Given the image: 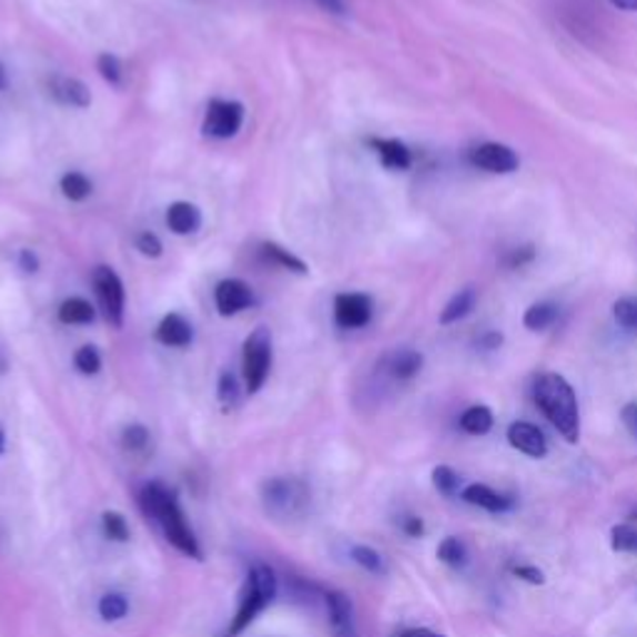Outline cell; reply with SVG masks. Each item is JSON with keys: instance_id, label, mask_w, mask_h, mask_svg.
<instances>
[{"instance_id": "1", "label": "cell", "mask_w": 637, "mask_h": 637, "mask_svg": "<svg viewBox=\"0 0 637 637\" xmlns=\"http://www.w3.org/2000/svg\"><path fill=\"white\" fill-rule=\"evenodd\" d=\"M140 503H142V510H145L148 516L158 523L162 536L168 538L170 546L178 548L182 556L202 560V548L188 518H184L178 493L164 486V483L160 481H152L145 488H142Z\"/></svg>"}, {"instance_id": "2", "label": "cell", "mask_w": 637, "mask_h": 637, "mask_svg": "<svg viewBox=\"0 0 637 637\" xmlns=\"http://www.w3.org/2000/svg\"><path fill=\"white\" fill-rule=\"evenodd\" d=\"M533 396H536L543 416L556 426L558 434L568 444H575L580 438V411L573 386L560 374H543L533 388Z\"/></svg>"}, {"instance_id": "3", "label": "cell", "mask_w": 637, "mask_h": 637, "mask_svg": "<svg viewBox=\"0 0 637 637\" xmlns=\"http://www.w3.org/2000/svg\"><path fill=\"white\" fill-rule=\"evenodd\" d=\"M276 588H280V583H276V573L266 563H256L244 580L237 613H234L228 630H224L220 637H240L256 618H260V613H264L274 603Z\"/></svg>"}, {"instance_id": "4", "label": "cell", "mask_w": 637, "mask_h": 637, "mask_svg": "<svg viewBox=\"0 0 637 637\" xmlns=\"http://www.w3.org/2000/svg\"><path fill=\"white\" fill-rule=\"evenodd\" d=\"M310 501H312V491L302 478L276 476V478L264 481V486H262L264 510L276 520H290V518L304 516V510L310 508Z\"/></svg>"}, {"instance_id": "5", "label": "cell", "mask_w": 637, "mask_h": 637, "mask_svg": "<svg viewBox=\"0 0 637 637\" xmlns=\"http://www.w3.org/2000/svg\"><path fill=\"white\" fill-rule=\"evenodd\" d=\"M272 368V332L266 326H256L246 336L242 352V374L246 394H256L264 386Z\"/></svg>"}, {"instance_id": "6", "label": "cell", "mask_w": 637, "mask_h": 637, "mask_svg": "<svg viewBox=\"0 0 637 637\" xmlns=\"http://www.w3.org/2000/svg\"><path fill=\"white\" fill-rule=\"evenodd\" d=\"M92 284H95L102 314H105L112 326L120 328L122 322H125V290H122L120 276L112 266H98V270L92 272Z\"/></svg>"}, {"instance_id": "7", "label": "cell", "mask_w": 637, "mask_h": 637, "mask_svg": "<svg viewBox=\"0 0 637 637\" xmlns=\"http://www.w3.org/2000/svg\"><path fill=\"white\" fill-rule=\"evenodd\" d=\"M244 122V108L234 100H212L208 105V115H204L202 130L204 135L228 140L240 132Z\"/></svg>"}, {"instance_id": "8", "label": "cell", "mask_w": 637, "mask_h": 637, "mask_svg": "<svg viewBox=\"0 0 637 637\" xmlns=\"http://www.w3.org/2000/svg\"><path fill=\"white\" fill-rule=\"evenodd\" d=\"M468 160L474 168L491 174H510L516 172L520 164L516 152L508 145H501V142H483V145L468 152Z\"/></svg>"}, {"instance_id": "9", "label": "cell", "mask_w": 637, "mask_h": 637, "mask_svg": "<svg viewBox=\"0 0 637 637\" xmlns=\"http://www.w3.org/2000/svg\"><path fill=\"white\" fill-rule=\"evenodd\" d=\"M374 304L366 294H338L334 302V318L342 328H362L372 322Z\"/></svg>"}, {"instance_id": "10", "label": "cell", "mask_w": 637, "mask_h": 637, "mask_svg": "<svg viewBox=\"0 0 637 637\" xmlns=\"http://www.w3.org/2000/svg\"><path fill=\"white\" fill-rule=\"evenodd\" d=\"M326 610H328V625H332L334 637H356V623H354V603L342 590H328L324 595Z\"/></svg>"}, {"instance_id": "11", "label": "cell", "mask_w": 637, "mask_h": 637, "mask_svg": "<svg viewBox=\"0 0 637 637\" xmlns=\"http://www.w3.org/2000/svg\"><path fill=\"white\" fill-rule=\"evenodd\" d=\"M254 302L252 286L242 280H224L214 290V304L222 316H234L244 312Z\"/></svg>"}, {"instance_id": "12", "label": "cell", "mask_w": 637, "mask_h": 637, "mask_svg": "<svg viewBox=\"0 0 637 637\" xmlns=\"http://www.w3.org/2000/svg\"><path fill=\"white\" fill-rule=\"evenodd\" d=\"M508 444L530 458H546L548 454L546 434L528 421H516L508 426Z\"/></svg>"}, {"instance_id": "13", "label": "cell", "mask_w": 637, "mask_h": 637, "mask_svg": "<svg viewBox=\"0 0 637 637\" xmlns=\"http://www.w3.org/2000/svg\"><path fill=\"white\" fill-rule=\"evenodd\" d=\"M461 498L471 506H478L488 513H506L513 508V498L503 496V493H496L486 483H471L464 491H461Z\"/></svg>"}, {"instance_id": "14", "label": "cell", "mask_w": 637, "mask_h": 637, "mask_svg": "<svg viewBox=\"0 0 637 637\" xmlns=\"http://www.w3.org/2000/svg\"><path fill=\"white\" fill-rule=\"evenodd\" d=\"M50 95L70 108H88L92 102V95L85 82H80L78 78H65V75H58L50 80Z\"/></svg>"}, {"instance_id": "15", "label": "cell", "mask_w": 637, "mask_h": 637, "mask_svg": "<svg viewBox=\"0 0 637 637\" xmlns=\"http://www.w3.org/2000/svg\"><path fill=\"white\" fill-rule=\"evenodd\" d=\"M421 366H424V356H421L416 348H396V352L384 358V368L388 376L398 378V382L414 378L421 372Z\"/></svg>"}, {"instance_id": "16", "label": "cell", "mask_w": 637, "mask_h": 637, "mask_svg": "<svg viewBox=\"0 0 637 637\" xmlns=\"http://www.w3.org/2000/svg\"><path fill=\"white\" fill-rule=\"evenodd\" d=\"M158 342L164 346H190L192 344V324L182 314H168L158 326Z\"/></svg>"}, {"instance_id": "17", "label": "cell", "mask_w": 637, "mask_h": 637, "mask_svg": "<svg viewBox=\"0 0 637 637\" xmlns=\"http://www.w3.org/2000/svg\"><path fill=\"white\" fill-rule=\"evenodd\" d=\"M168 228L174 234H194L202 228V214L190 202H174L168 210Z\"/></svg>"}, {"instance_id": "18", "label": "cell", "mask_w": 637, "mask_h": 637, "mask_svg": "<svg viewBox=\"0 0 637 637\" xmlns=\"http://www.w3.org/2000/svg\"><path fill=\"white\" fill-rule=\"evenodd\" d=\"M372 148L382 158L384 168L388 170H408L411 168V150L398 140H372Z\"/></svg>"}, {"instance_id": "19", "label": "cell", "mask_w": 637, "mask_h": 637, "mask_svg": "<svg viewBox=\"0 0 637 637\" xmlns=\"http://www.w3.org/2000/svg\"><path fill=\"white\" fill-rule=\"evenodd\" d=\"M58 316L63 324H90L95 322V306L82 296H70L63 304H60Z\"/></svg>"}, {"instance_id": "20", "label": "cell", "mask_w": 637, "mask_h": 637, "mask_svg": "<svg viewBox=\"0 0 637 637\" xmlns=\"http://www.w3.org/2000/svg\"><path fill=\"white\" fill-rule=\"evenodd\" d=\"M474 304H476V292L471 290V286H466V290H461L458 294H454V300L444 306V312H441V324L461 322V318L471 314Z\"/></svg>"}, {"instance_id": "21", "label": "cell", "mask_w": 637, "mask_h": 637, "mask_svg": "<svg viewBox=\"0 0 637 637\" xmlns=\"http://www.w3.org/2000/svg\"><path fill=\"white\" fill-rule=\"evenodd\" d=\"M461 428L471 436H486L493 428V414L488 406H471L461 416Z\"/></svg>"}, {"instance_id": "22", "label": "cell", "mask_w": 637, "mask_h": 637, "mask_svg": "<svg viewBox=\"0 0 637 637\" xmlns=\"http://www.w3.org/2000/svg\"><path fill=\"white\" fill-rule=\"evenodd\" d=\"M558 318V306L553 302H538L533 304L530 310L523 316V324H526L530 332H546V328Z\"/></svg>"}, {"instance_id": "23", "label": "cell", "mask_w": 637, "mask_h": 637, "mask_svg": "<svg viewBox=\"0 0 637 637\" xmlns=\"http://www.w3.org/2000/svg\"><path fill=\"white\" fill-rule=\"evenodd\" d=\"M130 600L122 593H105L98 603V613L105 623H118L128 615Z\"/></svg>"}, {"instance_id": "24", "label": "cell", "mask_w": 637, "mask_h": 637, "mask_svg": "<svg viewBox=\"0 0 637 637\" xmlns=\"http://www.w3.org/2000/svg\"><path fill=\"white\" fill-rule=\"evenodd\" d=\"M436 556H438L441 563L451 565V568H464V565L468 563L466 546L458 538H454V536H448V538H444V540L438 543Z\"/></svg>"}, {"instance_id": "25", "label": "cell", "mask_w": 637, "mask_h": 637, "mask_svg": "<svg viewBox=\"0 0 637 637\" xmlns=\"http://www.w3.org/2000/svg\"><path fill=\"white\" fill-rule=\"evenodd\" d=\"M60 190H63L68 200L82 202L85 198H90L92 182L82 172H65L63 180H60Z\"/></svg>"}, {"instance_id": "26", "label": "cell", "mask_w": 637, "mask_h": 637, "mask_svg": "<svg viewBox=\"0 0 637 637\" xmlns=\"http://www.w3.org/2000/svg\"><path fill=\"white\" fill-rule=\"evenodd\" d=\"M352 560L358 565V568H364L374 575H384L386 573V560L382 553L372 546H354L352 548Z\"/></svg>"}, {"instance_id": "27", "label": "cell", "mask_w": 637, "mask_h": 637, "mask_svg": "<svg viewBox=\"0 0 637 637\" xmlns=\"http://www.w3.org/2000/svg\"><path fill=\"white\" fill-rule=\"evenodd\" d=\"M610 548L615 553H635L637 556V526L633 523H620L610 530Z\"/></svg>"}, {"instance_id": "28", "label": "cell", "mask_w": 637, "mask_h": 637, "mask_svg": "<svg viewBox=\"0 0 637 637\" xmlns=\"http://www.w3.org/2000/svg\"><path fill=\"white\" fill-rule=\"evenodd\" d=\"M102 533H105V538L115 540V543L130 540L128 520L118 510H105V513H102Z\"/></svg>"}, {"instance_id": "29", "label": "cell", "mask_w": 637, "mask_h": 637, "mask_svg": "<svg viewBox=\"0 0 637 637\" xmlns=\"http://www.w3.org/2000/svg\"><path fill=\"white\" fill-rule=\"evenodd\" d=\"M431 481H434V488L441 493V496L454 498L458 493V474L451 466H436L434 474H431Z\"/></svg>"}, {"instance_id": "30", "label": "cell", "mask_w": 637, "mask_h": 637, "mask_svg": "<svg viewBox=\"0 0 637 637\" xmlns=\"http://www.w3.org/2000/svg\"><path fill=\"white\" fill-rule=\"evenodd\" d=\"M262 252H264V256L270 262H276V264H282L284 270H292V272H296V274H306V264L302 262V260H296L294 254H290L286 250H282L280 244H264L262 246Z\"/></svg>"}, {"instance_id": "31", "label": "cell", "mask_w": 637, "mask_h": 637, "mask_svg": "<svg viewBox=\"0 0 637 637\" xmlns=\"http://www.w3.org/2000/svg\"><path fill=\"white\" fill-rule=\"evenodd\" d=\"M218 398H220V404L224 406V411H230V408L237 406L240 382H237V376H234L232 372H222L220 384H218Z\"/></svg>"}, {"instance_id": "32", "label": "cell", "mask_w": 637, "mask_h": 637, "mask_svg": "<svg viewBox=\"0 0 637 637\" xmlns=\"http://www.w3.org/2000/svg\"><path fill=\"white\" fill-rule=\"evenodd\" d=\"M75 368L80 374H85V376H95L100 368H102V356L95 346H80L78 352H75Z\"/></svg>"}, {"instance_id": "33", "label": "cell", "mask_w": 637, "mask_h": 637, "mask_svg": "<svg viewBox=\"0 0 637 637\" xmlns=\"http://www.w3.org/2000/svg\"><path fill=\"white\" fill-rule=\"evenodd\" d=\"M150 444V431L142 424H130L122 431V448L130 451V454H140Z\"/></svg>"}, {"instance_id": "34", "label": "cell", "mask_w": 637, "mask_h": 637, "mask_svg": "<svg viewBox=\"0 0 637 637\" xmlns=\"http://www.w3.org/2000/svg\"><path fill=\"white\" fill-rule=\"evenodd\" d=\"M615 322L625 328H637V296H625L613 306Z\"/></svg>"}, {"instance_id": "35", "label": "cell", "mask_w": 637, "mask_h": 637, "mask_svg": "<svg viewBox=\"0 0 637 637\" xmlns=\"http://www.w3.org/2000/svg\"><path fill=\"white\" fill-rule=\"evenodd\" d=\"M98 70H100V75L105 78L110 85H120L122 82V65H120V60L115 55H100L98 58Z\"/></svg>"}, {"instance_id": "36", "label": "cell", "mask_w": 637, "mask_h": 637, "mask_svg": "<svg viewBox=\"0 0 637 637\" xmlns=\"http://www.w3.org/2000/svg\"><path fill=\"white\" fill-rule=\"evenodd\" d=\"M135 246H138V250H140L142 254H145V256H160V254H162V242L158 240V234H152V232L138 234Z\"/></svg>"}, {"instance_id": "37", "label": "cell", "mask_w": 637, "mask_h": 637, "mask_svg": "<svg viewBox=\"0 0 637 637\" xmlns=\"http://www.w3.org/2000/svg\"><path fill=\"white\" fill-rule=\"evenodd\" d=\"M513 575H516V578H520V580L530 583V585L546 583V575H543V570L536 568V565H516V568H513Z\"/></svg>"}, {"instance_id": "38", "label": "cell", "mask_w": 637, "mask_h": 637, "mask_svg": "<svg viewBox=\"0 0 637 637\" xmlns=\"http://www.w3.org/2000/svg\"><path fill=\"white\" fill-rule=\"evenodd\" d=\"M401 530H404L408 538H421L426 533V526L418 516H406L404 520H401Z\"/></svg>"}, {"instance_id": "39", "label": "cell", "mask_w": 637, "mask_h": 637, "mask_svg": "<svg viewBox=\"0 0 637 637\" xmlns=\"http://www.w3.org/2000/svg\"><path fill=\"white\" fill-rule=\"evenodd\" d=\"M620 418H623L625 428H628V434H630L633 438H637V404H635V401H633V404H625V406H623Z\"/></svg>"}, {"instance_id": "40", "label": "cell", "mask_w": 637, "mask_h": 637, "mask_svg": "<svg viewBox=\"0 0 637 637\" xmlns=\"http://www.w3.org/2000/svg\"><path fill=\"white\" fill-rule=\"evenodd\" d=\"M18 264H20V270H23L26 274H36V272H38V256H36V252L20 250Z\"/></svg>"}, {"instance_id": "41", "label": "cell", "mask_w": 637, "mask_h": 637, "mask_svg": "<svg viewBox=\"0 0 637 637\" xmlns=\"http://www.w3.org/2000/svg\"><path fill=\"white\" fill-rule=\"evenodd\" d=\"M316 3L332 16H348V0H316Z\"/></svg>"}, {"instance_id": "42", "label": "cell", "mask_w": 637, "mask_h": 637, "mask_svg": "<svg viewBox=\"0 0 637 637\" xmlns=\"http://www.w3.org/2000/svg\"><path fill=\"white\" fill-rule=\"evenodd\" d=\"M501 342H503V336L498 332H488L486 336L478 338V346L481 348H498Z\"/></svg>"}, {"instance_id": "43", "label": "cell", "mask_w": 637, "mask_h": 637, "mask_svg": "<svg viewBox=\"0 0 637 637\" xmlns=\"http://www.w3.org/2000/svg\"><path fill=\"white\" fill-rule=\"evenodd\" d=\"M398 637H444V635L428 630V628H408V630L401 633Z\"/></svg>"}, {"instance_id": "44", "label": "cell", "mask_w": 637, "mask_h": 637, "mask_svg": "<svg viewBox=\"0 0 637 637\" xmlns=\"http://www.w3.org/2000/svg\"><path fill=\"white\" fill-rule=\"evenodd\" d=\"M610 3L623 10H637V0H610Z\"/></svg>"}, {"instance_id": "45", "label": "cell", "mask_w": 637, "mask_h": 637, "mask_svg": "<svg viewBox=\"0 0 637 637\" xmlns=\"http://www.w3.org/2000/svg\"><path fill=\"white\" fill-rule=\"evenodd\" d=\"M3 454H6V431L0 428V456H3Z\"/></svg>"}, {"instance_id": "46", "label": "cell", "mask_w": 637, "mask_h": 637, "mask_svg": "<svg viewBox=\"0 0 637 637\" xmlns=\"http://www.w3.org/2000/svg\"><path fill=\"white\" fill-rule=\"evenodd\" d=\"M6 85V73H3V68H0V88Z\"/></svg>"}, {"instance_id": "47", "label": "cell", "mask_w": 637, "mask_h": 637, "mask_svg": "<svg viewBox=\"0 0 637 637\" xmlns=\"http://www.w3.org/2000/svg\"><path fill=\"white\" fill-rule=\"evenodd\" d=\"M630 520H637V506L630 510Z\"/></svg>"}]
</instances>
